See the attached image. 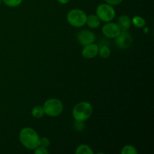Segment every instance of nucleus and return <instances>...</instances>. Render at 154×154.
Instances as JSON below:
<instances>
[{
    "label": "nucleus",
    "instance_id": "nucleus-10",
    "mask_svg": "<svg viewBox=\"0 0 154 154\" xmlns=\"http://www.w3.org/2000/svg\"><path fill=\"white\" fill-rule=\"evenodd\" d=\"M117 24L120 26L121 31H128L132 25V20L127 15H121L118 18Z\"/></svg>",
    "mask_w": 154,
    "mask_h": 154
},
{
    "label": "nucleus",
    "instance_id": "nucleus-20",
    "mask_svg": "<svg viewBox=\"0 0 154 154\" xmlns=\"http://www.w3.org/2000/svg\"><path fill=\"white\" fill-rule=\"evenodd\" d=\"M75 129L78 131H81L84 129V123H83L82 121H77V120H75Z\"/></svg>",
    "mask_w": 154,
    "mask_h": 154
},
{
    "label": "nucleus",
    "instance_id": "nucleus-6",
    "mask_svg": "<svg viewBox=\"0 0 154 154\" xmlns=\"http://www.w3.org/2000/svg\"><path fill=\"white\" fill-rule=\"evenodd\" d=\"M102 32L104 35L108 38H115L120 35L121 29L116 23L107 22L102 26Z\"/></svg>",
    "mask_w": 154,
    "mask_h": 154
},
{
    "label": "nucleus",
    "instance_id": "nucleus-19",
    "mask_svg": "<svg viewBox=\"0 0 154 154\" xmlns=\"http://www.w3.org/2000/svg\"><path fill=\"white\" fill-rule=\"evenodd\" d=\"M51 144V141L48 138H40V142H39V146H42L44 147H48Z\"/></svg>",
    "mask_w": 154,
    "mask_h": 154
},
{
    "label": "nucleus",
    "instance_id": "nucleus-8",
    "mask_svg": "<svg viewBox=\"0 0 154 154\" xmlns=\"http://www.w3.org/2000/svg\"><path fill=\"white\" fill-rule=\"evenodd\" d=\"M77 39L81 45L84 46V45L94 43L96 40V35L93 32L84 29L78 32L77 34Z\"/></svg>",
    "mask_w": 154,
    "mask_h": 154
},
{
    "label": "nucleus",
    "instance_id": "nucleus-9",
    "mask_svg": "<svg viewBox=\"0 0 154 154\" xmlns=\"http://www.w3.org/2000/svg\"><path fill=\"white\" fill-rule=\"evenodd\" d=\"M99 48L97 45L94 43L84 45L82 49V56L85 59H93L99 54Z\"/></svg>",
    "mask_w": 154,
    "mask_h": 154
},
{
    "label": "nucleus",
    "instance_id": "nucleus-18",
    "mask_svg": "<svg viewBox=\"0 0 154 154\" xmlns=\"http://www.w3.org/2000/svg\"><path fill=\"white\" fill-rule=\"evenodd\" d=\"M34 153L35 154H48L49 151L47 150L46 147H42V146H38L34 150Z\"/></svg>",
    "mask_w": 154,
    "mask_h": 154
},
{
    "label": "nucleus",
    "instance_id": "nucleus-22",
    "mask_svg": "<svg viewBox=\"0 0 154 154\" xmlns=\"http://www.w3.org/2000/svg\"><path fill=\"white\" fill-rule=\"evenodd\" d=\"M69 1H70V0H57V2H58L59 3H60V4H63V5L67 4Z\"/></svg>",
    "mask_w": 154,
    "mask_h": 154
},
{
    "label": "nucleus",
    "instance_id": "nucleus-23",
    "mask_svg": "<svg viewBox=\"0 0 154 154\" xmlns=\"http://www.w3.org/2000/svg\"><path fill=\"white\" fill-rule=\"evenodd\" d=\"M149 32V29H147V28L145 29V32Z\"/></svg>",
    "mask_w": 154,
    "mask_h": 154
},
{
    "label": "nucleus",
    "instance_id": "nucleus-24",
    "mask_svg": "<svg viewBox=\"0 0 154 154\" xmlns=\"http://www.w3.org/2000/svg\"><path fill=\"white\" fill-rule=\"evenodd\" d=\"M1 3H2V0H0V5H1Z\"/></svg>",
    "mask_w": 154,
    "mask_h": 154
},
{
    "label": "nucleus",
    "instance_id": "nucleus-4",
    "mask_svg": "<svg viewBox=\"0 0 154 154\" xmlns=\"http://www.w3.org/2000/svg\"><path fill=\"white\" fill-rule=\"evenodd\" d=\"M87 16L84 11L75 8L69 11L67 14V21L71 26L77 28L84 26L86 24Z\"/></svg>",
    "mask_w": 154,
    "mask_h": 154
},
{
    "label": "nucleus",
    "instance_id": "nucleus-17",
    "mask_svg": "<svg viewBox=\"0 0 154 154\" xmlns=\"http://www.w3.org/2000/svg\"><path fill=\"white\" fill-rule=\"evenodd\" d=\"M2 2H3L4 4L8 7L14 8L20 5L22 3L23 0H2Z\"/></svg>",
    "mask_w": 154,
    "mask_h": 154
},
{
    "label": "nucleus",
    "instance_id": "nucleus-21",
    "mask_svg": "<svg viewBox=\"0 0 154 154\" xmlns=\"http://www.w3.org/2000/svg\"><path fill=\"white\" fill-rule=\"evenodd\" d=\"M105 2L111 5H117L120 4L123 0H105Z\"/></svg>",
    "mask_w": 154,
    "mask_h": 154
},
{
    "label": "nucleus",
    "instance_id": "nucleus-2",
    "mask_svg": "<svg viewBox=\"0 0 154 154\" xmlns=\"http://www.w3.org/2000/svg\"><path fill=\"white\" fill-rule=\"evenodd\" d=\"M93 111L91 104L87 102H81L74 107L72 110V116L77 121L84 122L91 117Z\"/></svg>",
    "mask_w": 154,
    "mask_h": 154
},
{
    "label": "nucleus",
    "instance_id": "nucleus-14",
    "mask_svg": "<svg viewBox=\"0 0 154 154\" xmlns=\"http://www.w3.org/2000/svg\"><path fill=\"white\" fill-rule=\"evenodd\" d=\"M132 23L135 26H136L137 28H142L145 26V20H144V18H142L141 17L139 16H135L132 18Z\"/></svg>",
    "mask_w": 154,
    "mask_h": 154
},
{
    "label": "nucleus",
    "instance_id": "nucleus-16",
    "mask_svg": "<svg viewBox=\"0 0 154 154\" xmlns=\"http://www.w3.org/2000/svg\"><path fill=\"white\" fill-rule=\"evenodd\" d=\"M136 148L132 145H126L122 148L121 154H137Z\"/></svg>",
    "mask_w": 154,
    "mask_h": 154
},
{
    "label": "nucleus",
    "instance_id": "nucleus-12",
    "mask_svg": "<svg viewBox=\"0 0 154 154\" xmlns=\"http://www.w3.org/2000/svg\"><path fill=\"white\" fill-rule=\"evenodd\" d=\"M76 154H93V151L88 145L86 144H81L79 145L75 150Z\"/></svg>",
    "mask_w": 154,
    "mask_h": 154
},
{
    "label": "nucleus",
    "instance_id": "nucleus-15",
    "mask_svg": "<svg viewBox=\"0 0 154 154\" xmlns=\"http://www.w3.org/2000/svg\"><path fill=\"white\" fill-rule=\"evenodd\" d=\"M99 54L102 58L108 59L111 56V50L108 46H102L99 48Z\"/></svg>",
    "mask_w": 154,
    "mask_h": 154
},
{
    "label": "nucleus",
    "instance_id": "nucleus-13",
    "mask_svg": "<svg viewBox=\"0 0 154 154\" xmlns=\"http://www.w3.org/2000/svg\"><path fill=\"white\" fill-rule=\"evenodd\" d=\"M31 113L32 117H34L35 118H41V117H42L45 115L43 108H42V106H39V105L34 107V108L32 109Z\"/></svg>",
    "mask_w": 154,
    "mask_h": 154
},
{
    "label": "nucleus",
    "instance_id": "nucleus-3",
    "mask_svg": "<svg viewBox=\"0 0 154 154\" xmlns=\"http://www.w3.org/2000/svg\"><path fill=\"white\" fill-rule=\"evenodd\" d=\"M45 114L49 117H56L60 116L63 111V102L58 99H49L44 103L42 106Z\"/></svg>",
    "mask_w": 154,
    "mask_h": 154
},
{
    "label": "nucleus",
    "instance_id": "nucleus-11",
    "mask_svg": "<svg viewBox=\"0 0 154 154\" xmlns=\"http://www.w3.org/2000/svg\"><path fill=\"white\" fill-rule=\"evenodd\" d=\"M101 20L97 15L90 14L87 16L86 24L91 29H97L100 26Z\"/></svg>",
    "mask_w": 154,
    "mask_h": 154
},
{
    "label": "nucleus",
    "instance_id": "nucleus-1",
    "mask_svg": "<svg viewBox=\"0 0 154 154\" xmlns=\"http://www.w3.org/2000/svg\"><path fill=\"white\" fill-rule=\"evenodd\" d=\"M40 138L36 131L30 127L23 128L19 134L20 141L28 150H34L39 146Z\"/></svg>",
    "mask_w": 154,
    "mask_h": 154
},
{
    "label": "nucleus",
    "instance_id": "nucleus-7",
    "mask_svg": "<svg viewBox=\"0 0 154 154\" xmlns=\"http://www.w3.org/2000/svg\"><path fill=\"white\" fill-rule=\"evenodd\" d=\"M115 43L121 49L129 48L132 43V35L127 31H121L120 35L115 38Z\"/></svg>",
    "mask_w": 154,
    "mask_h": 154
},
{
    "label": "nucleus",
    "instance_id": "nucleus-5",
    "mask_svg": "<svg viewBox=\"0 0 154 154\" xmlns=\"http://www.w3.org/2000/svg\"><path fill=\"white\" fill-rule=\"evenodd\" d=\"M96 15L103 22H111L114 19L116 12L113 5L105 3L100 4L96 8Z\"/></svg>",
    "mask_w": 154,
    "mask_h": 154
}]
</instances>
